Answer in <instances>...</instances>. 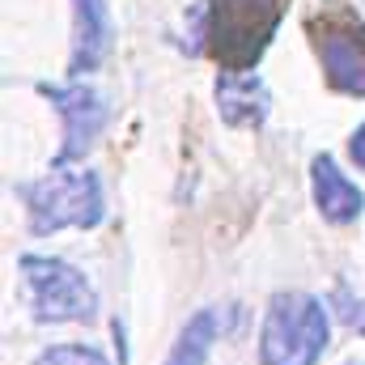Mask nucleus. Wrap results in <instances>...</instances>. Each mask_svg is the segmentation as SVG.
<instances>
[{
  "label": "nucleus",
  "mask_w": 365,
  "mask_h": 365,
  "mask_svg": "<svg viewBox=\"0 0 365 365\" xmlns=\"http://www.w3.org/2000/svg\"><path fill=\"white\" fill-rule=\"evenodd\" d=\"M289 0H208L204 51L225 73H255L280 30Z\"/></svg>",
  "instance_id": "f257e3e1"
},
{
  "label": "nucleus",
  "mask_w": 365,
  "mask_h": 365,
  "mask_svg": "<svg viewBox=\"0 0 365 365\" xmlns=\"http://www.w3.org/2000/svg\"><path fill=\"white\" fill-rule=\"evenodd\" d=\"M327 306L302 289L276 293L259 327V361L264 365H319L327 349Z\"/></svg>",
  "instance_id": "f03ea898"
},
{
  "label": "nucleus",
  "mask_w": 365,
  "mask_h": 365,
  "mask_svg": "<svg viewBox=\"0 0 365 365\" xmlns=\"http://www.w3.org/2000/svg\"><path fill=\"white\" fill-rule=\"evenodd\" d=\"M17 195L26 200L30 212V234H56L64 225H81L93 230L106 217V200H102V182L90 170H64L56 166L51 175L34 182H21Z\"/></svg>",
  "instance_id": "7ed1b4c3"
},
{
  "label": "nucleus",
  "mask_w": 365,
  "mask_h": 365,
  "mask_svg": "<svg viewBox=\"0 0 365 365\" xmlns=\"http://www.w3.org/2000/svg\"><path fill=\"white\" fill-rule=\"evenodd\" d=\"M21 276L30 289V306L38 323H86L98 310L93 284L64 259L51 255H21Z\"/></svg>",
  "instance_id": "20e7f679"
},
{
  "label": "nucleus",
  "mask_w": 365,
  "mask_h": 365,
  "mask_svg": "<svg viewBox=\"0 0 365 365\" xmlns=\"http://www.w3.org/2000/svg\"><path fill=\"white\" fill-rule=\"evenodd\" d=\"M38 93H43V98L60 110V119H64V145H60V153H56V166H68L73 158H81L93 140L102 136L110 110H106L102 93L90 90L86 81H73V86H47V81H43Z\"/></svg>",
  "instance_id": "39448f33"
},
{
  "label": "nucleus",
  "mask_w": 365,
  "mask_h": 365,
  "mask_svg": "<svg viewBox=\"0 0 365 365\" xmlns=\"http://www.w3.org/2000/svg\"><path fill=\"white\" fill-rule=\"evenodd\" d=\"M314 47L331 90L365 98V21H327Z\"/></svg>",
  "instance_id": "423d86ee"
},
{
  "label": "nucleus",
  "mask_w": 365,
  "mask_h": 365,
  "mask_svg": "<svg viewBox=\"0 0 365 365\" xmlns=\"http://www.w3.org/2000/svg\"><path fill=\"white\" fill-rule=\"evenodd\" d=\"M110 9L106 0H73V56H68V77L81 81L110 56Z\"/></svg>",
  "instance_id": "0eeeda50"
},
{
  "label": "nucleus",
  "mask_w": 365,
  "mask_h": 365,
  "mask_svg": "<svg viewBox=\"0 0 365 365\" xmlns=\"http://www.w3.org/2000/svg\"><path fill=\"white\" fill-rule=\"evenodd\" d=\"M217 110L230 128H259L272 110V93L259 73H225L217 77Z\"/></svg>",
  "instance_id": "6e6552de"
},
{
  "label": "nucleus",
  "mask_w": 365,
  "mask_h": 365,
  "mask_svg": "<svg viewBox=\"0 0 365 365\" xmlns=\"http://www.w3.org/2000/svg\"><path fill=\"white\" fill-rule=\"evenodd\" d=\"M310 187H314L319 212H323L331 225H349V221L361 217V208H365L361 187L349 179V175H340V166H336L327 153H319V158L310 162Z\"/></svg>",
  "instance_id": "1a4fd4ad"
},
{
  "label": "nucleus",
  "mask_w": 365,
  "mask_h": 365,
  "mask_svg": "<svg viewBox=\"0 0 365 365\" xmlns=\"http://www.w3.org/2000/svg\"><path fill=\"white\" fill-rule=\"evenodd\" d=\"M217 336H221V310L191 314L187 327L179 331V340H175V349H170V357H166V365H204L212 344H217Z\"/></svg>",
  "instance_id": "9d476101"
},
{
  "label": "nucleus",
  "mask_w": 365,
  "mask_h": 365,
  "mask_svg": "<svg viewBox=\"0 0 365 365\" xmlns=\"http://www.w3.org/2000/svg\"><path fill=\"white\" fill-rule=\"evenodd\" d=\"M34 365H106V357L98 349H90V344H56Z\"/></svg>",
  "instance_id": "9b49d317"
},
{
  "label": "nucleus",
  "mask_w": 365,
  "mask_h": 365,
  "mask_svg": "<svg viewBox=\"0 0 365 365\" xmlns=\"http://www.w3.org/2000/svg\"><path fill=\"white\" fill-rule=\"evenodd\" d=\"M336 306H344L340 314H344V323H349V327H361V331H365V302H353V297H349V289H336Z\"/></svg>",
  "instance_id": "f8f14e48"
},
{
  "label": "nucleus",
  "mask_w": 365,
  "mask_h": 365,
  "mask_svg": "<svg viewBox=\"0 0 365 365\" xmlns=\"http://www.w3.org/2000/svg\"><path fill=\"white\" fill-rule=\"evenodd\" d=\"M349 153H353V162L365 170V123L353 132V140H349Z\"/></svg>",
  "instance_id": "ddd939ff"
}]
</instances>
